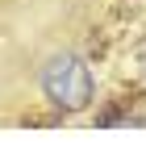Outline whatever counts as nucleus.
Masks as SVG:
<instances>
[{
	"label": "nucleus",
	"mask_w": 146,
	"mask_h": 150,
	"mask_svg": "<svg viewBox=\"0 0 146 150\" xmlns=\"http://www.w3.org/2000/svg\"><path fill=\"white\" fill-rule=\"evenodd\" d=\"M38 83L46 92V100L59 108V112H84L96 96V79H92V67H88L79 54H50Z\"/></svg>",
	"instance_id": "obj_1"
}]
</instances>
